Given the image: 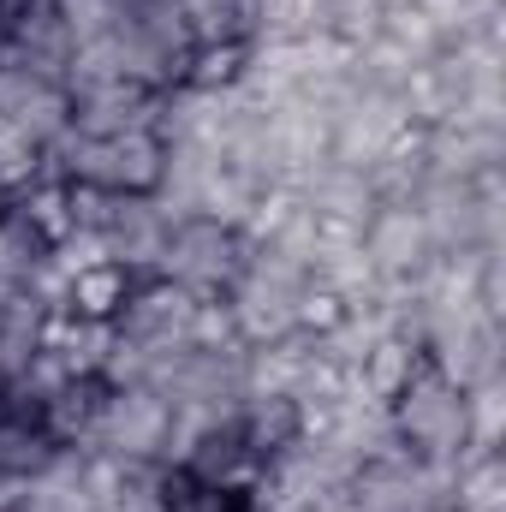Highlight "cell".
<instances>
[{"mask_svg":"<svg viewBox=\"0 0 506 512\" xmlns=\"http://www.w3.org/2000/svg\"><path fill=\"white\" fill-rule=\"evenodd\" d=\"M393 435L423 459V465H459L471 447V423H465V387H453L429 358L417 364V376L399 387V399L387 405Z\"/></svg>","mask_w":506,"mask_h":512,"instance_id":"6da1fadb","label":"cell"},{"mask_svg":"<svg viewBox=\"0 0 506 512\" xmlns=\"http://www.w3.org/2000/svg\"><path fill=\"white\" fill-rule=\"evenodd\" d=\"M251 251H256V245H245L233 227L191 215V221L167 227V245H161V262H155V274L179 280L191 298H209V292H233V280L245 274Z\"/></svg>","mask_w":506,"mask_h":512,"instance_id":"7a4b0ae2","label":"cell"},{"mask_svg":"<svg viewBox=\"0 0 506 512\" xmlns=\"http://www.w3.org/2000/svg\"><path fill=\"white\" fill-rule=\"evenodd\" d=\"M167 429H173V405L155 387H108L96 417V447L120 453L131 465H161Z\"/></svg>","mask_w":506,"mask_h":512,"instance_id":"3957f363","label":"cell"},{"mask_svg":"<svg viewBox=\"0 0 506 512\" xmlns=\"http://www.w3.org/2000/svg\"><path fill=\"white\" fill-rule=\"evenodd\" d=\"M191 304H197V298H191L179 280L143 274V280H131V292H126V304H120V316H114V328H120L126 340H143V346H185Z\"/></svg>","mask_w":506,"mask_h":512,"instance_id":"277c9868","label":"cell"},{"mask_svg":"<svg viewBox=\"0 0 506 512\" xmlns=\"http://www.w3.org/2000/svg\"><path fill=\"white\" fill-rule=\"evenodd\" d=\"M364 256L376 262V274H417L435 256V245L411 203H376L364 221Z\"/></svg>","mask_w":506,"mask_h":512,"instance_id":"5b68a950","label":"cell"},{"mask_svg":"<svg viewBox=\"0 0 506 512\" xmlns=\"http://www.w3.org/2000/svg\"><path fill=\"white\" fill-rule=\"evenodd\" d=\"M167 179V137L149 126H131L108 137V185L120 197H155Z\"/></svg>","mask_w":506,"mask_h":512,"instance_id":"8992f818","label":"cell"},{"mask_svg":"<svg viewBox=\"0 0 506 512\" xmlns=\"http://www.w3.org/2000/svg\"><path fill=\"white\" fill-rule=\"evenodd\" d=\"M161 245H167V221H161L155 197H126L120 215H114V227H108V256L143 280V274H155Z\"/></svg>","mask_w":506,"mask_h":512,"instance_id":"52a82bcc","label":"cell"},{"mask_svg":"<svg viewBox=\"0 0 506 512\" xmlns=\"http://www.w3.org/2000/svg\"><path fill=\"white\" fill-rule=\"evenodd\" d=\"M417 364H423V340H411V334H381L376 346L358 358V387H364L376 405H393L399 387L417 376Z\"/></svg>","mask_w":506,"mask_h":512,"instance_id":"ba28073f","label":"cell"},{"mask_svg":"<svg viewBox=\"0 0 506 512\" xmlns=\"http://www.w3.org/2000/svg\"><path fill=\"white\" fill-rule=\"evenodd\" d=\"M239 435L256 459H274L286 447H298V399L292 393H268V399H239Z\"/></svg>","mask_w":506,"mask_h":512,"instance_id":"9c48e42d","label":"cell"},{"mask_svg":"<svg viewBox=\"0 0 506 512\" xmlns=\"http://www.w3.org/2000/svg\"><path fill=\"white\" fill-rule=\"evenodd\" d=\"M251 72V42H191L185 54V84L179 90H197V96H227L239 90Z\"/></svg>","mask_w":506,"mask_h":512,"instance_id":"30bf717a","label":"cell"},{"mask_svg":"<svg viewBox=\"0 0 506 512\" xmlns=\"http://www.w3.org/2000/svg\"><path fill=\"white\" fill-rule=\"evenodd\" d=\"M310 346H316V340H304V334H286V340H274V346H251V352H245V399L292 393L304 358H310Z\"/></svg>","mask_w":506,"mask_h":512,"instance_id":"8fae6325","label":"cell"},{"mask_svg":"<svg viewBox=\"0 0 506 512\" xmlns=\"http://www.w3.org/2000/svg\"><path fill=\"white\" fill-rule=\"evenodd\" d=\"M6 209L54 251L66 233H72V209H66V179H54V173H42V179H30L24 191H12L6 197Z\"/></svg>","mask_w":506,"mask_h":512,"instance_id":"7c38bea8","label":"cell"},{"mask_svg":"<svg viewBox=\"0 0 506 512\" xmlns=\"http://www.w3.org/2000/svg\"><path fill=\"white\" fill-rule=\"evenodd\" d=\"M131 280H137V274L120 268V262L84 268V274H72V286H66V310L84 316V322H114L120 304H126V292H131Z\"/></svg>","mask_w":506,"mask_h":512,"instance_id":"4fadbf2b","label":"cell"},{"mask_svg":"<svg viewBox=\"0 0 506 512\" xmlns=\"http://www.w3.org/2000/svg\"><path fill=\"white\" fill-rule=\"evenodd\" d=\"M453 507L459 512H506V459L495 453H465L453 465Z\"/></svg>","mask_w":506,"mask_h":512,"instance_id":"5bb4252c","label":"cell"},{"mask_svg":"<svg viewBox=\"0 0 506 512\" xmlns=\"http://www.w3.org/2000/svg\"><path fill=\"white\" fill-rule=\"evenodd\" d=\"M346 316H352V304H346L328 280L304 274V280L292 286V334H304V340H328V334L346 328Z\"/></svg>","mask_w":506,"mask_h":512,"instance_id":"9a60e30c","label":"cell"},{"mask_svg":"<svg viewBox=\"0 0 506 512\" xmlns=\"http://www.w3.org/2000/svg\"><path fill=\"white\" fill-rule=\"evenodd\" d=\"M42 173H54V167H48V149L18 126V114H0V197L24 191V185L42 179ZM54 179H60V173H54Z\"/></svg>","mask_w":506,"mask_h":512,"instance_id":"2e32d148","label":"cell"},{"mask_svg":"<svg viewBox=\"0 0 506 512\" xmlns=\"http://www.w3.org/2000/svg\"><path fill=\"white\" fill-rule=\"evenodd\" d=\"M465 423H471V447L465 453H495L506 441V382L501 376L465 387Z\"/></svg>","mask_w":506,"mask_h":512,"instance_id":"e0dca14e","label":"cell"},{"mask_svg":"<svg viewBox=\"0 0 506 512\" xmlns=\"http://www.w3.org/2000/svg\"><path fill=\"white\" fill-rule=\"evenodd\" d=\"M298 209H304V191H292V185H280V179L262 185L256 203L245 209V221H239V239H245V245H268V239H280L286 221H292Z\"/></svg>","mask_w":506,"mask_h":512,"instance_id":"ac0fdd59","label":"cell"},{"mask_svg":"<svg viewBox=\"0 0 506 512\" xmlns=\"http://www.w3.org/2000/svg\"><path fill=\"white\" fill-rule=\"evenodd\" d=\"M381 36L399 42L417 66H429V60L441 54V30L423 18V6H387V12H381Z\"/></svg>","mask_w":506,"mask_h":512,"instance_id":"d6986e66","label":"cell"},{"mask_svg":"<svg viewBox=\"0 0 506 512\" xmlns=\"http://www.w3.org/2000/svg\"><path fill=\"white\" fill-rule=\"evenodd\" d=\"M322 30L346 48H364L381 36V0H328L322 6Z\"/></svg>","mask_w":506,"mask_h":512,"instance_id":"ffe728a7","label":"cell"},{"mask_svg":"<svg viewBox=\"0 0 506 512\" xmlns=\"http://www.w3.org/2000/svg\"><path fill=\"white\" fill-rule=\"evenodd\" d=\"M48 256V245L12 215V209H0V280H12V286H24L30 280V268Z\"/></svg>","mask_w":506,"mask_h":512,"instance_id":"44dd1931","label":"cell"},{"mask_svg":"<svg viewBox=\"0 0 506 512\" xmlns=\"http://www.w3.org/2000/svg\"><path fill=\"white\" fill-rule=\"evenodd\" d=\"M120 191H108V185H78V179H66V209H72V227L78 233H108L114 227V215H120Z\"/></svg>","mask_w":506,"mask_h":512,"instance_id":"7402d4cb","label":"cell"},{"mask_svg":"<svg viewBox=\"0 0 506 512\" xmlns=\"http://www.w3.org/2000/svg\"><path fill=\"white\" fill-rule=\"evenodd\" d=\"M54 12H60V24L72 30V48L78 42H96V36H108L114 24H120V12L126 6H114V0H48Z\"/></svg>","mask_w":506,"mask_h":512,"instance_id":"603a6c76","label":"cell"},{"mask_svg":"<svg viewBox=\"0 0 506 512\" xmlns=\"http://www.w3.org/2000/svg\"><path fill=\"white\" fill-rule=\"evenodd\" d=\"M48 262H54L66 280L84 274V268H102V262H114V256H108V233H78V227H72V233L48 251Z\"/></svg>","mask_w":506,"mask_h":512,"instance_id":"cb8c5ba5","label":"cell"},{"mask_svg":"<svg viewBox=\"0 0 506 512\" xmlns=\"http://www.w3.org/2000/svg\"><path fill=\"white\" fill-rule=\"evenodd\" d=\"M387 6H411V0H381V12H387Z\"/></svg>","mask_w":506,"mask_h":512,"instance_id":"d4e9b609","label":"cell"},{"mask_svg":"<svg viewBox=\"0 0 506 512\" xmlns=\"http://www.w3.org/2000/svg\"><path fill=\"white\" fill-rule=\"evenodd\" d=\"M435 512H459V507H453V501H447V507H435Z\"/></svg>","mask_w":506,"mask_h":512,"instance_id":"484cf974","label":"cell"},{"mask_svg":"<svg viewBox=\"0 0 506 512\" xmlns=\"http://www.w3.org/2000/svg\"><path fill=\"white\" fill-rule=\"evenodd\" d=\"M114 6H131V0H114Z\"/></svg>","mask_w":506,"mask_h":512,"instance_id":"4316f807","label":"cell"},{"mask_svg":"<svg viewBox=\"0 0 506 512\" xmlns=\"http://www.w3.org/2000/svg\"><path fill=\"white\" fill-rule=\"evenodd\" d=\"M6 512H24V507H6Z\"/></svg>","mask_w":506,"mask_h":512,"instance_id":"83f0119b","label":"cell"}]
</instances>
